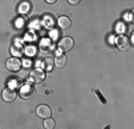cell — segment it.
<instances>
[{
  "instance_id": "cell-11",
  "label": "cell",
  "mask_w": 134,
  "mask_h": 129,
  "mask_svg": "<svg viewBox=\"0 0 134 129\" xmlns=\"http://www.w3.org/2000/svg\"><path fill=\"white\" fill-rule=\"evenodd\" d=\"M42 66H43V68H44V71H47V72H50V71L53 69V67L55 66V61H54L52 57H46L44 60H43V62H42Z\"/></svg>"
},
{
  "instance_id": "cell-3",
  "label": "cell",
  "mask_w": 134,
  "mask_h": 129,
  "mask_svg": "<svg viewBox=\"0 0 134 129\" xmlns=\"http://www.w3.org/2000/svg\"><path fill=\"white\" fill-rule=\"evenodd\" d=\"M36 115L40 118H43V120L50 118L52 117V109L47 104H40L38 107L36 108Z\"/></svg>"
},
{
  "instance_id": "cell-12",
  "label": "cell",
  "mask_w": 134,
  "mask_h": 129,
  "mask_svg": "<svg viewBox=\"0 0 134 129\" xmlns=\"http://www.w3.org/2000/svg\"><path fill=\"white\" fill-rule=\"evenodd\" d=\"M31 10V4L30 3H26V1H23V3L19 4L18 6V12L20 14H26L29 13V11Z\"/></svg>"
},
{
  "instance_id": "cell-5",
  "label": "cell",
  "mask_w": 134,
  "mask_h": 129,
  "mask_svg": "<svg viewBox=\"0 0 134 129\" xmlns=\"http://www.w3.org/2000/svg\"><path fill=\"white\" fill-rule=\"evenodd\" d=\"M5 66L10 72H18L22 68V61L18 57H11V59H8L6 61Z\"/></svg>"
},
{
  "instance_id": "cell-15",
  "label": "cell",
  "mask_w": 134,
  "mask_h": 129,
  "mask_svg": "<svg viewBox=\"0 0 134 129\" xmlns=\"http://www.w3.org/2000/svg\"><path fill=\"white\" fill-rule=\"evenodd\" d=\"M17 81H18V80H16V79L11 80V81H10V85L12 84V86H10V87H11V89H13V90H14V89H18V87H20V85H22V84H18Z\"/></svg>"
},
{
  "instance_id": "cell-14",
  "label": "cell",
  "mask_w": 134,
  "mask_h": 129,
  "mask_svg": "<svg viewBox=\"0 0 134 129\" xmlns=\"http://www.w3.org/2000/svg\"><path fill=\"white\" fill-rule=\"evenodd\" d=\"M92 91H93V92H95L96 95H97V97H98V98H99V101H100V103H102V104H107V103H108V101H107V98H105V97H104L103 95H102V93H100V91L98 90V89H97V90H96V89H93V90H92Z\"/></svg>"
},
{
  "instance_id": "cell-9",
  "label": "cell",
  "mask_w": 134,
  "mask_h": 129,
  "mask_svg": "<svg viewBox=\"0 0 134 129\" xmlns=\"http://www.w3.org/2000/svg\"><path fill=\"white\" fill-rule=\"evenodd\" d=\"M55 66L56 67H59V68H62V67H65L66 66V63H67V56H66V54H61V53H59V54H56V57H55Z\"/></svg>"
},
{
  "instance_id": "cell-8",
  "label": "cell",
  "mask_w": 134,
  "mask_h": 129,
  "mask_svg": "<svg viewBox=\"0 0 134 129\" xmlns=\"http://www.w3.org/2000/svg\"><path fill=\"white\" fill-rule=\"evenodd\" d=\"M58 26L62 30H67V29H70L71 25H72V20H71L70 17H67V16H61V17L58 18V22H56Z\"/></svg>"
},
{
  "instance_id": "cell-4",
  "label": "cell",
  "mask_w": 134,
  "mask_h": 129,
  "mask_svg": "<svg viewBox=\"0 0 134 129\" xmlns=\"http://www.w3.org/2000/svg\"><path fill=\"white\" fill-rule=\"evenodd\" d=\"M131 44H132L131 39H129L128 36H126V35H120L116 38V47L122 51L128 50L129 48H131Z\"/></svg>"
},
{
  "instance_id": "cell-2",
  "label": "cell",
  "mask_w": 134,
  "mask_h": 129,
  "mask_svg": "<svg viewBox=\"0 0 134 129\" xmlns=\"http://www.w3.org/2000/svg\"><path fill=\"white\" fill-rule=\"evenodd\" d=\"M46 79V72H43L42 69H34L29 74V81L32 84H41L42 81H44Z\"/></svg>"
},
{
  "instance_id": "cell-20",
  "label": "cell",
  "mask_w": 134,
  "mask_h": 129,
  "mask_svg": "<svg viewBox=\"0 0 134 129\" xmlns=\"http://www.w3.org/2000/svg\"><path fill=\"white\" fill-rule=\"evenodd\" d=\"M132 43H133V44H134V32H133V34H132Z\"/></svg>"
},
{
  "instance_id": "cell-7",
  "label": "cell",
  "mask_w": 134,
  "mask_h": 129,
  "mask_svg": "<svg viewBox=\"0 0 134 129\" xmlns=\"http://www.w3.org/2000/svg\"><path fill=\"white\" fill-rule=\"evenodd\" d=\"M35 93H36V90H35L32 86H30V85H25V86H23L19 91L20 98H23V99L32 98L34 96H35Z\"/></svg>"
},
{
  "instance_id": "cell-6",
  "label": "cell",
  "mask_w": 134,
  "mask_h": 129,
  "mask_svg": "<svg viewBox=\"0 0 134 129\" xmlns=\"http://www.w3.org/2000/svg\"><path fill=\"white\" fill-rule=\"evenodd\" d=\"M1 97H3L4 102L11 103V102H13L17 98V92H16V90H13L11 87H6V89L3 90V92H1Z\"/></svg>"
},
{
  "instance_id": "cell-10",
  "label": "cell",
  "mask_w": 134,
  "mask_h": 129,
  "mask_svg": "<svg viewBox=\"0 0 134 129\" xmlns=\"http://www.w3.org/2000/svg\"><path fill=\"white\" fill-rule=\"evenodd\" d=\"M10 50H11V53L14 55V57H17V56H20L23 54V45L22 43H13V44L11 45V48H10Z\"/></svg>"
},
{
  "instance_id": "cell-19",
  "label": "cell",
  "mask_w": 134,
  "mask_h": 129,
  "mask_svg": "<svg viewBox=\"0 0 134 129\" xmlns=\"http://www.w3.org/2000/svg\"><path fill=\"white\" fill-rule=\"evenodd\" d=\"M110 128H111V124H107V126L104 127L103 129H110Z\"/></svg>"
},
{
  "instance_id": "cell-17",
  "label": "cell",
  "mask_w": 134,
  "mask_h": 129,
  "mask_svg": "<svg viewBox=\"0 0 134 129\" xmlns=\"http://www.w3.org/2000/svg\"><path fill=\"white\" fill-rule=\"evenodd\" d=\"M131 19H132V22L134 23V9L132 10V12H131Z\"/></svg>"
},
{
  "instance_id": "cell-18",
  "label": "cell",
  "mask_w": 134,
  "mask_h": 129,
  "mask_svg": "<svg viewBox=\"0 0 134 129\" xmlns=\"http://www.w3.org/2000/svg\"><path fill=\"white\" fill-rule=\"evenodd\" d=\"M46 3L47 4H54V3H56L55 0H46Z\"/></svg>"
},
{
  "instance_id": "cell-16",
  "label": "cell",
  "mask_w": 134,
  "mask_h": 129,
  "mask_svg": "<svg viewBox=\"0 0 134 129\" xmlns=\"http://www.w3.org/2000/svg\"><path fill=\"white\" fill-rule=\"evenodd\" d=\"M79 3H80L79 0H68V4H71V5H78Z\"/></svg>"
},
{
  "instance_id": "cell-13",
  "label": "cell",
  "mask_w": 134,
  "mask_h": 129,
  "mask_svg": "<svg viewBox=\"0 0 134 129\" xmlns=\"http://www.w3.org/2000/svg\"><path fill=\"white\" fill-rule=\"evenodd\" d=\"M55 121L53 120V118H47V120H44V122H43V126H44L46 129H54L55 128Z\"/></svg>"
},
{
  "instance_id": "cell-1",
  "label": "cell",
  "mask_w": 134,
  "mask_h": 129,
  "mask_svg": "<svg viewBox=\"0 0 134 129\" xmlns=\"http://www.w3.org/2000/svg\"><path fill=\"white\" fill-rule=\"evenodd\" d=\"M73 47H74V39H73L72 37H68V36L62 37L58 43V48L60 50L64 51V53H67V51L72 50Z\"/></svg>"
}]
</instances>
